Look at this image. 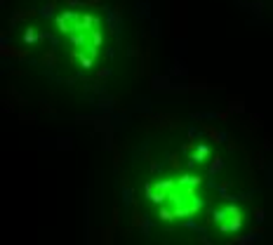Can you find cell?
<instances>
[{"label":"cell","mask_w":273,"mask_h":245,"mask_svg":"<svg viewBox=\"0 0 273 245\" xmlns=\"http://www.w3.org/2000/svg\"><path fill=\"white\" fill-rule=\"evenodd\" d=\"M214 219H217L222 231H238L242 224V212L236 205H226V208H222L219 212H214Z\"/></svg>","instance_id":"1"}]
</instances>
